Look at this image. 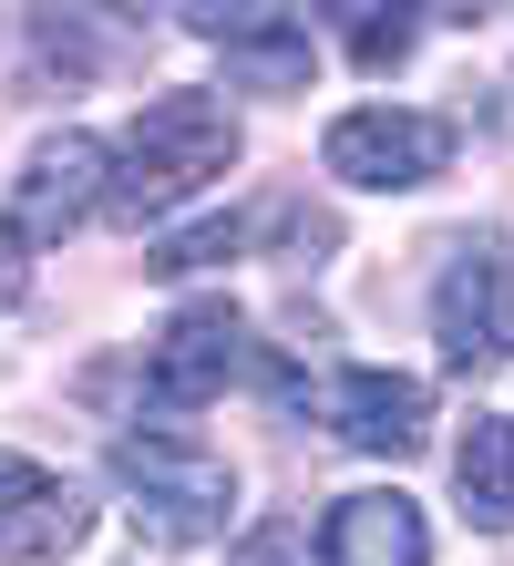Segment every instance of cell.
Listing matches in <instances>:
<instances>
[{
	"label": "cell",
	"mask_w": 514,
	"mask_h": 566,
	"mask_svg": "<svg viewBox=\"0 0 514 566\" xmlns=\"http://www.w3.org/2000/svg\"><path fill=\"white\" fill-rule=\"evenodd\" d=\"M319 556L329 566H432V525L401 484L391 494H339L329 525H319Z\"/></svg>",
	"instance_id": "30bf717a"
},
{
	"label": "cell",
	"mask_w": 514,
	"mask_h": 566,
	"mask_svg": "<svg viewBox=\"0 0 514 566\" xmlns=\"http://www.w3.org/2000/svg\"><path fill=\"white\" fill-rule=\"evenodd\" d=\"M83 494L42 474L31 453H0V556H21V566H42V556H73L83 546Z\"/></svg>",
	"instance_id": "ba28073f"
},
{
	"label": "cell",
	"mask_w": 514,
	"mask_h": 566,
	"mask_svg": "<svg viewBox=\"0 0 514 566\" xmlns=\"http://www.w3.org/2000/svg\"><path fill=\"white\" fill-rule=\"evenodd\" d=\"M237 566H308V525H289V515L258 525V536L237 546Z\"/></svg>",
	"instance_id": "5bb4252c"
},
{
	"label": "cell",
	"mask_w": 514,
	"mask_h": 566,
	"mask_svg": "<svg viewBox=\"0 0 514 566\" xmlns=\"http://www.w3.org/2000/svg\"><path fill=\"white\" fill-rule=\"evenodd\" d=\"M186 31L217 42L227 52V83H248V93H298L308 62H319L308 21H289V11H186Z\"/></svg>",
	"instance_id": "52a82bcc"
},
{
	"label": "cell",
	"mask_w": 514,
	"mask_h": 566,
	"mask_svg": "<svg viewBox=\"0 0 514 566\" xmlns=\"http://www.w3.org/2000/svg\"><path fill=\"white\" fill-rule=\"evenodd\" d=\"M103 196H114V145L73 135V124L31 145V165L11 176V207H0V298L21 289L31 248H62L83 217H103Z\"/></svg>",
	"instance_id": "3957f363"
},
{
	"label": "cell",
	"mask_w": 514,
	"mask_h": 566,
	"mask_svg": "<svg viewBox=\"0 0 514 566\" xmlns=\"http://www.w3.org/2000/svg\"><path fill=\"white\" fill-rule=\"evenodd\" d=\"M114 484H124L134 536L165 546V556H186V546H206V536H227V515H237V474H227V453H206L196 432H124V443H114Z\"/></svg>",
	"instance_id": "7a4b0ae2"
},
{
	"label": "cell",
	"mask_w": 514,
	"mask_h": 566,
	"mask_svg": "<svg viewBox=\"0 0 514 566\" xmlns=\"http://www.w3.org/2000/svg\"><path fill=\"white\" fill-rule=\"evenodd\" d=\"M350 52L381 73V62H401L411 52V21H381V11H350Z\"/></svg>",
	"instance_id": "4fadbf2b"
},
{
	"label": "cell",
	"mask_w": 514,
	"mask_h": 566,
	"mask_svg": "<svg viewBox=\"0 0 514 566\" xmlns=\"http://www.w3.org/2000/svg\"><path fill=\"white\" fill-rule=\"evenodd\" d=\"M237 238H248L237 217H206V227H186V238H165V248L145 258V269H155V279H186V269H206V258H227Z\"/></svg>",
	"instance_id": "7c38bea8"
},
{
	"label": "cell",
	"mask_w": 514,
	"mask_h": 566,
	"mask_svg": "<svg viewBox=\"0 0 514 566\" xmlns=\"http://www.w3.org/2000/svg\"><path fill=\"white\" fill-rule=\"evenodd\" d=\"M319 165L339 186H370V196H401V186H432L453 165V124L442 114H411V104H360L329 124Z\"/></svg>",
	"instance_id": "277c9868"
},
{
	"label": "cell",
	"mask_w": 514,
	"mask_h": 566,
	"mask_svg": "<svg viewBox=\"0 0 514 566\" xmlns=\"http://www.w3.org/2000/svg\"><path fill=\"white\" fill-rule=\"evenodd\" d=\"M453 494L484 536H514V412H473V432L453 443Z\"/></svg>",
	"instance_id": "8fae6325"
},
{
	"label": "cell",
	"mask_w": 514,
	"mask_h": 566,
	"mask_svg": "<svg viewBox=\"0 0 514 566\" xmlns=\"http://www.w3.org/2000/svg\"><path fill=\"white\" fill-rule=\"evenodd\" d=\"M432 340L453 371H504L514 360V258H494L473 238L453 269L432 279Z\"/></svg>",
	"instance_id": "5b68a950"
},
{
	"label": "cell",
	"mask_w": 514,
	"mask_h": 566,
	"mask_svg": "<svg viewBox=\"0 0 514 566\" xmlns=\"http://www.w3.org/2000/svg\"><path fill=\"white\" fill-rule=\"evenodd\" d=\"M227 165H237V114L217 104V93H155V104L124 124V145H114V196H103V217L114 227H155V217H176L186 196H206Z\"/></svg>",
	"instance_id": "6da1fadb"
},
{
	"label": "cell",
	"mask_w": 514,
	"mask_h": 566,
	"mask_svg": "<svg viewBox=\"0 0 514 566\" xmlns=\"http://www.w3.org/2000/svg\"><path fill=\"white\" fill-rule=\"evenodd\" d=\"M422 422H432V391L411 371H339L329 381V432L350 453H411Z\"/></svg>",
	"instance_id": "9c48e42d"
},
{
	"label": "cell",
	"mask_w": 514,
	"mask_h": 566,
	"mask_svg": "<svg viewBox=\"0 0 514 566\" xmlns=\"http://www.w3.org/2000/svg\"><path fill=\"white\" fill-rule=\"evenodd\" d=\"M237 360H248V319H237V298H186V310L155 329V350H145V391H155V412H196V402H217Z\"/></svg>",
	"instance_id": "8992f818"
}]
</instances>
